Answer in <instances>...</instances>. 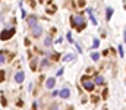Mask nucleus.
Returning <instances> with one entry per match:
<instances>
[{
    "instance_id": "1",
    "label": "nucleus",
    "mask_w": 126,
    "mask_h": 110,
    "mask_svg": "<svg viewBox=\"0 0 126 110\" xmlns=\"http://www.w3.org/2000/svg\"><path fill=\"white\" fill-rule=\"evenodd\" d=\"M72 24L75 25V28H78V31H82L85 28V19H84V16L81 15H76L72 18Z\"/></svg>"
},
{
    "instance_id": "2",
    "label": "nucleus",
    "mask_w": 126,
    "mask_h": 110,
    "mask_svg": "<svg viewBox=\"0 0 126 110\" xmlns=\"http://www.w3.org/2000/svg\"><path fill=\"white\" fill-rule=\"evenodd\" d=\"M15 32H16V28H7V29L2 31V34H0V40H3V41L10 40L12 37H13V34H15Z\"/></svg>"
},
{
    "instance_id": "3",
    "label": "nucleus",
    "mask_w": 126,
    "mask_h": 110,
    "mask_svg": "<svg viewBox=\"0 0 126 110\" xmlns=\"http://www.w3.org/2000/svg\"><path fill=\"white\" fill-rule=\"evenodd\" d=\"M82 87H84V89H86V91H93V89H94V82L89 81V79H86V78L84 76V78H82Z\"/></svg>"
},
{
    "instance_id": "4",
    "label": "nucleus",
    "mask_w": 126,
    "mask_h": 110,
    "mask_svg": "<svg viewBox=\"0 0 126 110\" xmlns=\"http://www.w3.org/2000/svg\"><path fill=\"white\" fill-rule=\"evenodd\" d=\"M24 79H25V73H24V72H18L16 75H15V81H16L18 84H22Z\"/></svg>"
},
{
    "instance_id": "5",
    "label": "nucleus",
    "mask_w": 126,
    "mask_h": 110,
    "mask_svg": "<svg viewBox=\"0 0 126 110\" xmlns=\"http://www.w3.org/2000/svg\"><path fill=\"white\" fill-rule=\"evenodd\" d=\"M41 32H43V28H41V27H38V25L32 27V35H34V37H40Z\"/></svg>"
},
{
    "instance_id": "6",
    "label": "nucleus",
    "mask_w": 126,
    "mask_h": 110,
    "mask_svg": "<svg viewBox=\"0 0 126 110\" xmlns=\"http://www.w3.org/2000/svg\"><path fill=\"white\" fill-rule=\"evenodd\" d=\"M54 85H56V79H54V78H48V79L46 81V88H48V89L54 88Z\"/></svg>"
},
{
    "instance_id": "7",
    "label": "nucleus",
    "mask_w": 126,
    "mask_h": 110,
    "mask_svg": "<svg viewBox=\"0 0 126 110\" xmlns=\"http://www.w3.org/2000/svg\"><path fill=\"white\" fill-rule=\"evenodd\" d=\"M86 12H88L89 18H91V22H93L94 25H98V22H97V19H95V16H94V13H93V9H91V7H88V9H86Z\"/></svg>"
},
{
    "instance_id": "8",
    "label": "nucleus",
    "mask_w": 126,
    "mask_h": 110,
    "mask_svg": "<svg viewBox=\"0 0 126 110\" xmlns=\"http://www.w3.org/2000/svg\"><path fill=\"white\" fill-rule=\"evenodd\" d=\"M69 96H70L69 88H63V89L60 91V97H62V98H69Z\"/></svg>"
},
{
    "instance_id": "9",
    "label": "nucleus",
    "mask_w": 126,
    "mask_h": 110,
    "mask_svg": "<svg viewBox=\"0 0 126 110\" xmlns=\"http://www.w3.org/2000/svg\"><path fill=\"white\" fill-rule=\"evenodd\" d=\"M28 25H29L31 28L37 25V16H29V18H28Z\"/></svg>"
},
{
    "instance_id": "10",
    "label": "nucleus",
    "mask_w": 126,
    "mask_h": 110,
    "mask_svg": "<svg viewBox=\"0 0 126 110\" xmlns=\"http://www.w3.org/2000/svg\"><path fill=\"white\" fill-rule=\"evenodd\" d=\"M103 82H104V78H103L101 75H97V76H95V84H98V85H101Z\"/></svg>"
},
{
    "instance_id": "11",
    "label": "nucleus",
    "mask_w": 126,
    "mask_h": 110,
    "mask_svg": "<svg viewBox=\"0 0 126 110\" xmlns=\"http://www.w3.org/2000/svg\"><path fill=\"white\" fill-rule=\"evenodd\" d=\"M106 13H107V16H106V18H107V19L110 21V18H112V15H113V9H112V7H107Z\"/></svg>"
},
{
    "instance_id": "12",
    "label": "nucleus",
    "mask_w": 126,
    "mask_h": 110,
    "mask_svg": "<svg viewBox=\"0 0 126 110\" xmlns=\"http://www.w3.org/2000/svg\"><path fill=\"white\" fill-rule=\"evenodd\" d=\"M5 62H6V56H5L3 51H0V65H3Z\"/></svg>"
},
{
    "instance_id": "13",
    "label": "nucleus",
    "mask_w": 126,
    "mask_h": 110,
    "mask_svg": "<svg viewBox=\"0 0 126 110\" xmlns=\"http://www.w3.org/2000/svg\"><path fill=\"white\" fill-rule=\"evenodd\" d=\"M75 56H73V54H66V56L63 57V62H67V60H72V59H73Z\"/></svg>"
},
{
    "instance_id": "14",
    "label": "nucleus",
    "mask_w": 126,
    "mask_h": 110,
    "mask_svg": "<svg viewBox=\"0 0 126 110\" xmlns=\"http://www.w3.org/2000/svg\"><path fill=\"white\" fill-rule=\"evenodd\" d=\"M91 57H93V60H95V62H97V60L100 59V54L95 51V53H93V54H91Z\"/></svg>"
},
{
    "instance_id": "15",
    "label": "nucleus",
    "mask_w": 126,
    "mask_h": 110,
    "mask_svg": "<svg viewBox=\"0 0 126 110\" xmlns=\"http://www.w3.org/2000/svg\"><path fill=\"white\" fill-rule=\"evenodd\" d=\"M5 81V70H0V82Z\"/></svg>"
},
{
    "instance_id": "16",
    "label": "nucleus",
    "mask_w": 126,
    "mask_h": 110,
    "mask_svg": "<svg viewBox=\"0 0 126 110\" xmlns=\"http://www.w3.org/2000/svg\"><path fill=\"white\" fill-rule=\"evenodd\" d=\"M44 44H46V46H50V44H51V38H50V37H47V38H46Z\"/></svg>"
},
{
    "instance_id": "17",
    "label": "nucleus",
    "mask_w": 126,
    "mask_h": 110,
    "mask_svg": "<svg viewBox=\"0 0 126 110\" xmlns=\"http://www.w3.org/2000/svg\"><path fill=\"white\" fill-rule=\"evenodd\" d=\"M119 54H120L122 57L125 56V53H123V47H122V46H119Z\"/></svg>"
},
{
    "instance_id": "18",
    "label": "nucleus",
    "mask_w": 126,
    "mask_h": 110,
    "mask_svg": "<svg viewBox=\"0 0 126 110\" xmlns=\"http://www.w3.org/2000/svg\"><path fill=\"white\" fill-rule=\"evenodd\" d=\"M98 44H100V41H98V40H94V43H93V47L95 48V47H98Z\"/></svg>"
},
{
    "instance_id": "19",
    "label": "nucleus",
    "mask_w": 126,
    "mask_h": 110,
    "mask_svg": "<svg viewBox=\"0 0 126 110\" xmlns=\"http://www.w3.org/2000/svg\"><path fill=\"white\" fill-rule=\"evenodd\" d=\"M66 37H67V40H69L70 43H73V40H72V34H70V32H67V35H66Z\"/></svg>"
},
{
    "instance_id": "20",
    "label": "nucleus",
    "mask_w": 126,
    "mask_h": 110,
    "mask_svg": "<svg viewBox=\"0 0 126 110\" xmlns=\"http://www.w3.org/2000/svg\"><path fill=\"white\" fill-rule=\"evenodd\" d=\"M41 63H43V65H41V66H43V68H46V66H48V62H47V60H43V62H41Z\"/></svg>"
},
{
    "instance_id": "21",
    "label": "nucleus",
    "mask_w": 126,
    "mask_h": 110,
    "mask_svg": "<svg viewBox=\"0 0 126 110\" xmlns=\"http://www.w3.org/2000/svg\"><path fill=\"white\" fill-rule=\"evenodd\" d=\"M35 63H37V62H31V69H35V68H37V65H35Z\"/></svg>"
},
{
    "instance_id": "22",
    "label": "nucleus",
    "mask_w": 126,
    "mask_h": 110,
    "mask_svg": "<svg viewBox=\"0 0 126 110\" xmlns=\"http://www.w3.org/2000/svg\"><path fill=\"white\" fill-rule=\"evenodd\" d=\"M78 3H79V6H84L85 5V0H78Z\"/></svg>"
},
{
    "instance_id": "23",
    "label": "nucleus",
    "mask_w": 126,
    "mask_h": 110,
    "mask_svg": "<svg viewBox=\"0 0 126 110\" xmlns=\"http://www.w3.org/2000/svg\"><path fill=\"white\" fill-rule=\"evenodd\" d=\"M125 43H126V29H125Z\"/></svg>"
}]
</instances>
